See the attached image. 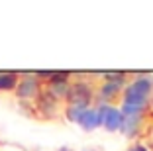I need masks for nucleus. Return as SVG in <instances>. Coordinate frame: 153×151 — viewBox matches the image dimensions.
Listing matches in <instances>:
<instances>
[{"label": "nucleus", "mask_w": 153, "mask_h": 151, "mask_svg": "<svg viewBox=\"0 0 153 151\" xmlns=\"http://www.w3.org/2000/svg\"><path fill=\"white\" fill-rule=\"evenodd\" d=\"M153 85L149 79H137L134 80L124 92V104L128 106H135V108H143L145 100H147L149 92H151Z\"/></svg>", "instance_id": "1"}, {"label": "nucleus", "mask_w": 153, "mask_h": 151, "mask_svg": "<svg viewBox=\"0 0 153 151\" xmlns=\"http://www.w3.org/2000/svg\"><path fill=\"white\" fill-rule=\"evenodd\" d=\"M122 116H124V122H122V132L126 133L128 138H131L137 128H140V116H141V108L135 106H128V104H122Z\"/></svg>", "instance_id": "2"}, {"label": "nucleus", "mask_w": 153, "mask_h": 151, "mask_svg": "<svg viewBox=\"0 0 153 151\" xmlns=\"http://www.w3.org/2000/svg\"><path fill=\"white\" fill-rule=\"evenodd\" d=\"M100 116H102V124L108 132H116V129H122V122H124V116H122V110L114 106H102L98 108Z\"/></svg>", "instance_id": "3"}, {"label": "nucleus", "mask_w": 153, "mask_h": 151, "mask_svg": "<svg viewBox=\"0 0 153 151\" xmlns=\"http://www.w3.org/2000/svg\"><path fill=\"white\" fill-rule=\"evenodd\" d=\"M79 124H81L85 129H96L100 124H102V116H100V110H98V108H86V110L82 112V116H81V120H79Z\"/></svg>", "instance_id": "4"}, {"label": "nucleus", "mask_w": 153, "mask_h": 151, "mask_svg": "<svg viewBox=\"0 0 153 151\" xmlns=\"http://www.w3.org/2000/svg\"><path fill=\"white\" fill-rule=\"evenodd\" d=\"M37 90H39V85H37L36 79H24L18 85V96L20 98H33L37 96Z\"/></svg>", "instance_id": "5"}, {"label": "nucleus", "mask_w": 153, "mask_h": 151, "mask_svg": "<svg viewBox=\"0 0 153 151\" xmlns=\"http://www.w3.org/2000/svg\"><path fill=\"white\" fill-rule=\"evenodd\" d=\"M85 110H86V106H76V104H71V108H69V112H67L69 120H71V122H79Z\"/></svg>", "instance_id": "6"}, {"label": "nucleus", "mask_w": 153, "mask_h": 151, "mask_svg": "<svg viewBox=\"0 0 153 151\" xmlns=\"http://www.w3.org/2000/svg\"><path fill=\"white\" fill-rule=\"evenodd\" d=\"M14 85H16V75L0 73V89H12Z\"/></svg>", "instance_id": "7"}, {"label": "nucleus", "mask_w": 153, "mask_h": 151, "mask_svg": "<svg viewBox=\"0 0 153 151\" xmlns=\"http://www.w3.org/2000/svg\"><path fill=\"white\" fill-rule=\"evenodd\" d=\"M51 94H53V96H65V94H67V85H65V80L63 83H53Z\"/></svg>", "instance_id": "8"}, {"label": "nucleus", "mask_w": 153, "mask_h": 151, "mask_svg": "<svg viewBox=\"0 0 153 151\" xmlns=\"http://www.w3.org/2000/svg\"><path fill=\"white\" fill-rule=\"evenodd\" d=\"M130 151H147V149H145L143 145H135V147H131Z\"/></svg>", "instance_id": "9"}, {"label": "nucleus", "mask_w": 153, "mask_h": 151, "mask_svg": "<svg viewBox=\"0 0 153 151\" xmlns=\"http://www.w3.org/2000/svg\"><path fill=\"white\" fill-rule=\"evenodd\" d=\"M65 151H67V149H65Z\"/></svg>", "instance_id": "10"}]
</instances>
